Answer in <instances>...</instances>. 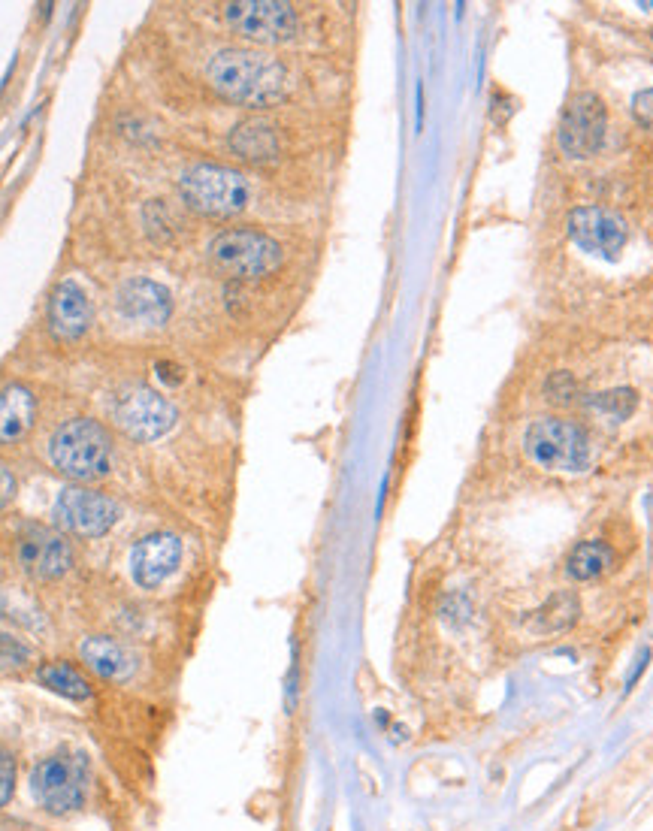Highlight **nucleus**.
Wrapping results in <instances>:
<instances>
[{
  "mask_svg": "<svg viewBox=\"0 0 653 831\" xmlns=\"http://www.w3.org/2000/svg\"><path fill=\"white\" fill-rule=\"evenodd\" d=\"M209 85L230 103L267 109L291 94L288 67L257 49H221L206 64Z\"/></svg>",
  "mask_w": 653,
  "mask_h": 831,
  "instance_id": "1",
  "label": "nucleus"
},
{
  "mask_svg": "<svg viewBox=\"0 0 653 831\" xmlns=\"http://www.w3.org/2000/svg\"><path fill=\"white\" fill-rule=\"evenodd\" d=\"M49 463L76 484H94L112 475L115 445L94 418H70L49 439Z\"/></svg>",
  "mask_w": 653,
  "mask_h": 831,
  "instance_id": "2",
  "label": "nucleus"
},
{
  "mask_svg": "<svg viewBox=\"0 0 653 831\" xmlns=\"http://www.w3.org/2000/svg\"><path fill=\"white\" fill-rule=\"evenodd\" d=\"M206 257L212 263L215 272H221L224 279H236V282H251V279H267L282 266V245L260 233V230H224L218 236H212Z\"/></svg>",
  "mask_w": 653,
  "mask_h": 831,
  "instance_id": "3",
  "label": "nucleus"
},
{
  "mask_svg": "<svg viewBox=\"0 0 653 831\" xmlns=\"http://www.w3.org/2000/svg\"><path fill=\"white\" fill-rule=\"evenodd\" d=\"M91 768L85 753H52L31 771V795L49 816H70L88 801Z\"/></svg>",
  "mask_w": 653,
  "mask_h": 831,
  "instance_id": "4",
  "label": "nucleus"
},
{
  "mask_svg": "<svg viewBox=\"0 0 653 831\" xmlns=\"http://www.w3.org/2000/svg\"><path fill=\"white\" fill-rule=\"evenodd\" d=\"M106 411L109 421L134 442L164 439L176 427L173 402L146 384H121L118 390H112Z\"/></svg>",
  "mask_w": 653,
  "mask_h": 831,
  "instance_id": "5",
  "label": "nucleus"
},
{
  "mask_svg": "<svg viewBox=\"0 0 653 831\" xmlns=\"http://www.w3.org/2000/svg\"><path fill=\"white\" fill-rule=\"evenodd\" d=\"M182 200L206 218H233L251 200L248 179L221 164H194L179 179Z\"/></svg>",
  "mask_w": 653,
  "mask_h": 831,
  "instance_id": "6",
  "label": "nucleus"
},
{
  "mask_svg": "<svg viewBox=\"0 0 653 831\" xmlns=\"http://www.w3.org/2000/svg\"><path fill=\"white\" fill-rule=\"evenodd\" d=\"M524 448L527 457L548 472H584L590 466L587 433L560 418H542L530 424Z\"/></svg>",
  "mask_w": 653,
  "mask_h": 831,
  "instance_id": "7",
  "label": "nucleus"
},
{
  "mask_svg": "<svg viewBox=\"0 0 653 831\" xmlns=\"http://www.w3.org/2000/svg\"><path fill=\"white\" fill-rule=\"evenodd\" d=\"M52 517L64 535L100 538L109 529H115V523L121 520V505L112 496L91 490L88 484H73L58 493Z\"/></svg>",
  "mask_w": 653,
  "mask_h": 831,
  "instance_id": "8",
  "label": "nucleus"
},
{
  "mask_svg": "<svg viewBox=\"0 0 653 831\" xmlns=\"http://www.w3.org/2000/svg\"><path fill=\"white\" fill-rule=\"evenodd\" d=\"M224 22L245 40L260 46L291 43L300 31V16L282 0H236L224 4Z\"/></svg>",
  "mask_w": 653,
  "mask_h": 831,
  "instance_id": "9",
  "label": "nucleus"
},
{
  "mask_svg": "<svg viewBox=\"0 0 653 831\" xmlns=\"http://www.w3.org/2000/svg\"><path fill=\"white\" fill-rule=\"evenodd\" d=\"M605 130H608V115L602 100L590 91H581L563 109L557 140L569 158L584 161L605 146Z\"/></svg>",
  "mask_w": 653,
  "mask_h": 831,
  "instance_id": "10",
  "label": "nucleus"
},
{
  "mask_svg": "<svg viewBox=\"0 0 653 831\" xmlns=\"http://www.w3.org/2000/svg\"><path fill=\"white\" fill-rule=\"evenodd\" d=\"M16 566L34 581H58L73 569V544L64 532L28 526L16 538Z\"/></svg>",
  "mask_w": 653,
  "mask_h": 831,
  "instance_id": "11",
  "label": "nucleus"
},
{
  "mask_svg": "<svg viewBox=\"0 0 653 831\" xmlns=\"http://www.w3.org/2000/svg\"><path fill=\"white\" fill-rule=\"evenodd\" d=\"M569 236L581 251L596 254L602 260H617L629 242V227L611 209L581 206L569 215Z\"/></svg>",
  "mask_w": 653,
  "mask_h": 831,
  "instance_id": "12",
  "label": "nucleus"
},
{
  "mask_svg": "<svg viewBox=\"0 0 653 831\" xmlns=\"http://www.w3.org/2000/svg\"><path fill=\"white\" fill-rule=\"evenodd\" d=\"M182 563V538L176 532H149L130 550V575L140 590L164 587Z\"/></svg>",
  "mask_w": 653,
  "mask_h": 831,
  "instance_id": "13",
  "label": "nucleus"
},
{
  "mask_svg": "<svg viewBox=\"0 0 653 831\" xmlns=\"http://www.w3.org/2000/svg\"><path fill=\"white\" fill-rule=\"evenodd\" d=\"M94 324V309L88 294L64 279L55 285V291L49 294V306H46V327L52 333L55 342H76L82 339Z\"/></svg>",
  "mask_w": 653,
  "mask_h": 831,
  "instance_id": "14",
  "label": "nucleus"
},
{
  "mask_svg": "<svg viewBox=\"0 0 653 831\" xmlns=\"http://www.w3.org/2000/svg\"><path fill=\"white\" fill-rule=\"evenodd\" d=\"M115 309L134 324L143 327H164L173 312L170 291L152 279H127L115 291Z\"/></svg>",
  "mask_w": 653,
  "mask_h": 831,
  "instance_id": "15",
  "label": "nucleus"
},
{
  "mask_svg": "<svg viewBox=\"0 0 653 831\" xmlns=\"http://www.w3.org/2000/svg\"><path fill=\"white\" fill-rule=\"evenodd\" d=\"M37 424V396L22 381L0 384V448L22 445Z\"/></svg>",
  "mask_w": 653,
  "mask_h": 831,
  "instance_id": "16",
  "label": "nucleus"
},
{
  "mask_svg": "<svg viewBox=\"0 0 653 831\" xmlns=\"http://www.w3.org/2000/svg\"><path fill=\"white\" fill-rule=\"evenodd\" d=\"M79 656L82 662L103 680H130L137 671V656L124 641L112 638V635H88L79 644Z\"/></svg>",
  "mask_w": 653,
  "mask_h": 831,
  "instance_id": "17",
  "label": "nucleus"
},
{
  "mask_svg": "<svg viewBox=\"0 0 653 831\" xmlns=\"http://www.w3.org/2000/svg\"><path fill=\"white\" fill-rule=\"evenodd\" d=\"M230 152L245 164H273L282 155V140L267 118H245L230 130Z\"/></svg>",
  "mask_w": 653,
  "mask_h": 831,
  "instance_id": "18",
  "label": "nucleus"
},
{
  "mask_svg": "<svg viewBox=\"0 0 653 831\" xmlns=\"http://www.w3.org/2000/svg\"><path fill=\"white\" fill-rule=\"evenodd\" d=\"M37 680H40L49 692H55V696H61V699H67V702L82 705V702H91V699H94L91 680H88L76 665H70V662H64V659L43 662V665L37 668Z\"/></svg>",
  "mask_w": 653,
  "mask_h": 831,
  "instance_id": "19",
  "label": "nucleus"
},
{
  "mask_svg": "<svg viewBox=\"0 0 653 831\" xmlns=\"http://www.w3.org/2000/svg\"><path fill=\"white\" fill-rule=\"evenodd\" d=\"M614 563V553L605 541L593 538V541H581L566 560V575L572 581H596L599 575H605Z\"/></svg>",
  "mask_w": 653,
  "mask_h": 831,
  "instance_id": "20",
  "label": "nucleus"
},
{
  "mask_svg": "<svg viewBox=\"0 0 653 831\" xmlns=\"http://www.w3.org/2000/svg\"><path fill=\"white\" fill-rule=\"evenodd\" d=\"M578 617V602L572 596H554L545 608L536 611L533 629L542 635H554V632H566Z\"/></svg>",
  "mask_w": 653,
  "mask_h": 831,
  "instance_id": "21",
  "label": "nucleus"
},
{
  "mask_svg": "<svg viewBox=\"0 0 653 831\" xmlns=\"http://www.w3.org/2000/svg\"><path fill=\"white\" fill-rule=\"evenodd\" d=\"M590 405L599 408L602 414H611L614 421H626L638 405V393L629 390V387H617V390H605V393L590 396Z\"/></svg>",
  "mask_w": 653,
  "mask_h": 831,
  "instance_id": "22",
  "label": "nucleus"
},
{
  "mask_svg": "<svg viewBox=\"0 0 653 831\" xmlns=\"http://www.w3.org/2000/svg\"><path fill=\"white\" fill-rule=\"evenodd\" d=\"M143 221H146V233L158 242V245H164V242H170V236H173V227H170V218H167V209L158 203V200H152L146 209H143Z\"/></svg>",
  "mask_w": 653,
  "mask_h": 831,
  "instance_id": "23",
  "label": "nucleus"
},
{
  "mask_svg": "<svg viewBox=\"0 0 653 831\" xmlns=\"http://www.w3.org/2000/svg\"><path fill=\"white\" fill-rule=\"evenodd\" d=\"M31 659H34V650H31L22 638L0 632V662L22 668V665H28Z\"/></svg>",
  "mask_w": 653,
  "mask_h": 831,
  "instance_id": "24",
  "label": "nucleus"
},
{
  "mask_svg": "<svg viewBox=\"0 0 653 831\" xmlns=\"http://www.w3.org/2000/svg\"><path fill=\"white\" fill-rule=\"evenodd\" d=\"M16 792V759L10 750L0 747V807H4Z\"/></svg>",
  "mask_w": 653,
  "mask_h": 831,
  "instance_id": "25",
  "label": "nucleus"
},
{
  "mask_svg": "<svg viewBox=\"0 0 653 831\" xmlns=\"http://www.w3.org/2000/svg\"><path fill=\"white\" fill-rule=\"evenodd\" d=\"M155 375H158V381H161L167 390H176V387L185 384V369H182L176 360H158V363H155Z\"/></svg>",
  "mask_w": 653,
  "mask_h": 831,
  "instance_id": "26",
  "label": "nucleus"
},
{
  "mask_svg": "<svg viewBox=\"0 0 653 831\" xmlns=\"http://www.w3.org/2000/svg\"><path fill=\"white\" fill-rule=\"evenodd\" d=\"M16 493H19V478H16V472H13L7 463H0V511H7V508L13 505Z\"/></svg>",
  "mask_w": 653,
  "mask_h": 831,
  "instance_id": "27",
  "label": "nucleus"
},
{
  "mask_svg": "<svg viewBox=\"0 0 653 831\" xmlns=\"http://www.w3.org/2000/svg\"><path fill=\"white\" fill-rule=\"evenodd\" d=\"M632 109H635V118H638L644 127H653V88H650V91L635 94Z\"/></svg>",
  "mask_w": 653,
  "mask_h": 831,
  "instance_id": "28",
  "label": "nucleus"
},
{
  "mask_svg": "<svg viewBox=\"0 0 653 831\" xmlns=\"http://www.w3.org/2000/svg\"><path fill=\"white\" fill-rule=\"evenodd\" d=\"M13 73H16V58L10 61V67H7V73H4V79H0V94L7 91V85H10V79H13Z\"/></svg>",
  "mask_w": 653,
  "mask_h": 831,
  "instance_id": "29",
  "label": "nucleus"
}]
</instances>
